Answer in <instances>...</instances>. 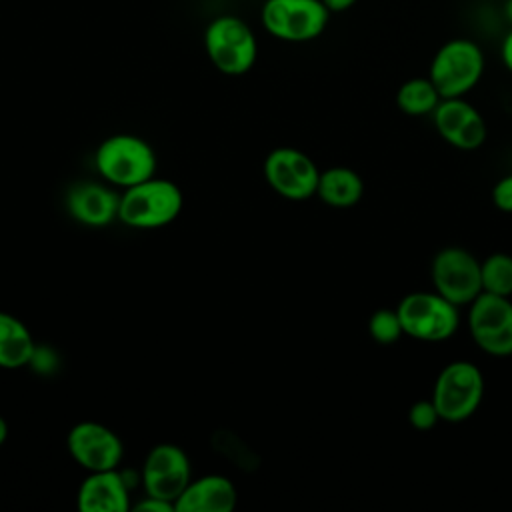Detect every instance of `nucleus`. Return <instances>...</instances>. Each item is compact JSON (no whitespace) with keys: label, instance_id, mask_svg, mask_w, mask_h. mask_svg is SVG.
<instances>
[{"label":"nucleus","instance_id":"nucleus-1","mask_svg":"<svg viewBox=\"0 0 512 512\" xmlns=\"http://www.w3.org/2000/svg\"><path fill=\"white\" fill-rule=\"evenodd\" d=\"M486 68L484 50L470 38H450L432 56L428 78L442 98L466 96Z\"/></svg>","mask_w":512,"mask_h":512},{"label":"nucleus","instance_id":"nucleus-2","mask_svg":"<svg viewBox=\"0 0 512 512\" xmlns=\"http://www.w3.org/2000/svg\"><path fill=\"white\" fill-rule=\"evenodd\" d=\"M204 50L212 66L228 76L246 74L258 56L254 30L238 16L222 14L204 30Z\"/></svg>","mask_w":512,"mask_h":512},{"label":"nucleus","instance_id":"nucleus-3","mask_svg":"<svg viewBox=\"0 0 512 512\" xmlns=\"http://www.w3.org/2000/svg\"><path fill=\"white\" fill-rule=\"evenodd\" d=\"M182 210L180 188L162 178H148L124 190L118 220L130 228H160L170 224Z\"/></svg>","mask_w":512,"mask_h":512},{"label":"nucleus","instance_id":"nucleus-4","mask_svg":"<svg viewBox=\"0 0 512 512\" xmlns=\"http://www.w3.org/2000/svg\"><path fill=\"white\" fill-rule=\"evenodd\" d=\"M460 306L434 292H410L398 306V318L404 336L420 342H444L454 336L460 326Z\"/></svg>","mask_w":512,"mask_h":512},{"label":"nucleus","instance_id":"nucleus-5","mask_svg":"<svg viewBox=\"0 0 512 512\" xmlns=\"http://www.w3.org/2000/svg\"><path fill=\"white\" fill-rule=\"evenodd\" d=\"M484 398V376L474 362L454 360L446 364L432 390V402L440 420L458 424L468 420Z\"/></svg>","mask_w":512,"mask_h":512},{"label":"nucleus","instance_id":"nucleus-6","mask_svg":"<svg viewBox=\"0 0 512 512\" xmlns=\"http://www.w3.org/2000/svg\"><path fill=\"white\" fill-rule=\"evenodd\" d=\"M98 172L112 184L130 188L154 176L156 154L148 142L132 134L106 138L94 156Z\"/></svg>","mask_w":512,"mask_h":512},{"label":"nucleus","instance_id":"nucleus-7","mask_svg":"<svg viewBox=\"0 0 512 512\" xmlns=\"http://www.w3.org/2000/svg\"><path fill=\"white\" fill-rule=\"evenodd\" d=\"M332 12L322 0H264L260 22L264 30L284 42L316 40L328 26Z\"/></svg>","mask_w":512,"mask_h":512},{"label":"nucleus","instance_id":"nucleus-8","mask_svg":"<svg viewBox=\"0 0 512 512\" xmlns=\"http://www.w3.org/2000/svg\"><path fill=\"white\" fill-rule=\"evenodd\" d=\"M468 330L474 344L496 358L512 356V300L480 292L468 304Z\"/></svg>","mask_w":512,"mask_h":512},{"label":"nucleus","instance_id":"nucleus-9","mask_svg":"<svg viewBox=\"0 0 512 512\" xmlns=\"http://www.w3.org/2000/svg\"><path fill=\"white\" fill-rule=\"evenodd\" d=\"M434 290L456 306H468L482 292L480 260L466 248L446 246L430 264Z\"/></svg>","mask_w":512,"mask_h":512},{"label":"nucleus","instance_id":"nucleus-10","mask_svg":"<svg viewBox=\"0 0 512 512\" xmlns=\"http://www.w3.org/2000/svg\"><path fill=\"white\" fill-rule=\"evenodd\" d=\"M264 178L280 196L288 200H306L316 194L320 170L302 150L280 146L266 156Z\"/></svg>","mask_w":512,"mask_h":512},{"label":"nucleus","instance_id":"nucleus-11","mask_svg":"<svg viewBox=\"0 0 512 512\" xmlns=\"http://www.w3.org/2000/svg\"><path fill=\"white\" fill-rule=\"evenodd\" d=\"M142 480L146 496L174 504L190 482V460L186 452L176 444L154 446L144 460Z\"/></svg>","mask_w":512,"mask_h":512},{"label":"nucleus","instance_id":"nucleus-12","mask_svg":"<svg viewBox=\"0 0 512 512\" xmlns=\"http://www.w3.org/2000/svg\"><path fill=\"white\" fill-rule=\"evenodd\" d=\"M70 456L88 472L112 470L120 464L124 446L108 426L98 422H80L68 432Z\"/></svg>","mask_w":512,"mask_h":512},{"label":"nucleus","instance_id":"nucleus-13","mask_svg":"<svg viewBox=\"0 0 512 512\" xmlns=\"http://www.w3.org/2000/svg\"><path fill=\"white\" fill-rule=\"evenodd\" d=\"M432 120L438 134L458 150H476L486 140V122L464 96L442 98L432 112Z\"/></svg>","mask_w":512,"mask_h":512},{"label":"nucleus","instance_id":"nucleus-14","mask_svg":"<svg viewBox=\"0 0 512 512\" xmlns=\"http://www.w3.org/2000/svg\"><path fill=\"white\" fill-rule=\"evenodd\" d=\"M70 216L86 226H106L118 218L120 196L96 182L76 184L66 196Z\"/></svg>","mask_w":512,"mask_h":512},{"label":"nucleus","instance_id":"nucleus-15","mask_svg":"<svg viewBox=\"0 0 512 512\" xmlns=\"http://www.w3.org/2000/svg\"><path fill=\"white\" fill-rule=\"evenodd\" d=\"M236 506L234 484L220 474L190 480L174 502L176 512H230Z\"/></svg>","mask_w":512,"mask_h":512},{"label":"nucleus","instance_id":"nucleus-16","mask_svg":"<svg viewBox=\"0 0 512 512\" xmlns=\"http://www.w3.org/2000/svg\"><path fill=\"white\" fill-rule=\"evenodd\" d=\"M78 508L82 512H126L130 508V496L122 474L116 468L90 472L80 484Z\"/></svg>","mask_w":512,"mask_h":512},{"label":"nucleus","instance_id":"nucleus-17","mask_svg":"<svg viewBox=\"0 0 512 512\" xmlns=\"http://www.w3.org/2000/svg\"><path fill=\"white\" fill-rule=\"evenodd\" d=\"M364 194V182L360 174L346 166H332L320 172L316 196L334 208H350Z\"/></svg>","mask_w":512,"mask_h":512},{"label":"nucleus","instance_id":"nucleus-18","mask_svg":"<svg viewBox=\"0 0 512 512\" xmlns=\"http://www.w3.org/2000/svg\"><path fill=\"white\" fill-rule=\"evenodd\" d=\"M34 356L36 346L24 322L8 312H0V366L20 368L32 362Z\"/></svg>","mask_w":512,"mask_h":512},{"label":"nucleus","instance_id":"nucleus-19","mask_svg":"<svg viewBox=\"0 0 512 512\" xmlns=\"http://www.w3.org/2000/svg\"><path fill=\"white\" fill-rule=\"evenodd\" d=\"M442 96L428 76L410 78L396 92V106L408 116H428L436 110Z\"/></svg>","mask_w":512,"mask_h":512},{"label":"nucleus","instance_id":"nucleus-20","mask_svg":"<svg viewBox=\"0 0 512 512\" xmlns=\"http://www.w3.org/2000/svg\"><path fill=\"white\" fill-rule=\"evenodd\" d=\"M482 292L512 296V256L506 252H494L480 262Z\"/></svg>","mask_w":512,"mask_h":512},{"label":"nucleus","instance_id":"nucleus-21","mask_svg":"<svg viewBox=\"0 0 512 512\" xmlns=\"http://www.w3.org/2000/svg\"><path fill=\"white\" fill-rule=\"evenodd\" d=\"M368 332L378 344H394L404 336L396 308H378L368 320Z\"/></svg>","mask_w":512,"mask_h":512},{"label":"nucleus","instance_id":"nucleus-22","mask_svg":"<svg viewBox=\"0 0 512 512\" xmlns=\"http://www.w3.org/2000/svg\"><path fill=\"white\" fill-rule=\"evenodd\" d=\"M408 422H410L412 428L422 430V432L434 428L440 422V414H438L432 398L430 400L414 402L410 406V410H408Z\"/></svg>","mask_w":512,"mask_h":512},{"label":"nucleus","instance_id":"nucleus-23","mask_svg":"<svg viewBox=\"0 0 512 512\" xmlns=\"http://www.w3.org/2000/svg\"><path fill=\"white\" fill-rule=\"evenodd\" d=\"M492 202L500 212L512 214V174L502 176L492 188Z\"/></svg>","mask_w":512,"mask_h":512},{"label":"nucleus","instance_id":"nucleus-24","mask_svg":"<svg viewBox=\"0 0 512 512\" xmlns=\"http://www.w3.org/2000/svg\"><path fill=\"white\" fill-rule=\"evenodd\" d=\"M134 508H136V510H142V512H176L172 502L162 500V498H154V496H146V498H144L142 502H138Z\"/></svg>","mask_w":512,"mask_h":512},{"label":"nucleus","instance_id":"nucleus-25","mask_svg":"<svg viewBox=\"0 0 512 512\" xmlns=\"http://www.w3.org/2000/svg\"><path fill=\"white\" fill-rule=\"evenodd\" d=\"M500 58H502L504 68L512 74V26H510V30L504 34V38H502V44H500Z\"/></svg>","mask_w":512,"mask_h":512},{"label":"nucleus","instance_id":"nucleus-26","mask_svg":"<svg viewBox=\"0 0 512 512\" xmlns=\"http://www.w3.org/2000/svg\"><path fill=\"white\" fill-rule=\"evenodd\" d=\"M326 4V8L332 12V14H340V12H346L350 10L358 0H322Z\"/></svg>","mask_w":512,"mask_h":512},{"label":"nucleus","instance_id":"nucleus-27","mask_svg":"<svg viewBox=\"0 0 512 512\" xmlns=\"http://www.w3.org/2000/svg\"><path fill=\"white\" fill-rule=\"evenodd\" d=\"M502 14H504V20L512 26V0H504V4H502Z\"/></svg>","mask_w":512,"mask_h":512},{"label":"nucleus","instance_id":"nucleus-28","mask_svg":"<svg viewBox=\"0 0 512 512\" xmlns=\"http://www.w3.org/2000/svg\"><path fill=\"white\" fill-rule=\"evenodd\" d=\"M6 438H8V424H6V420L0 416V446L6 442Z\"/></svg>","mask_w":512,"mask_h":512}]
</instances>
